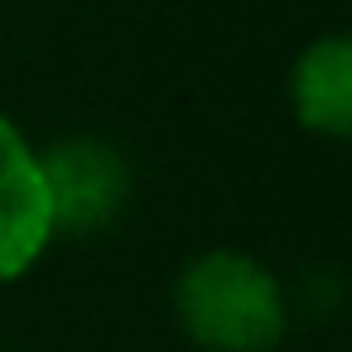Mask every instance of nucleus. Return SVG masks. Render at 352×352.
I'll use <instances>...</instances> for the list:
<instances>
[{
    "label": "nucleus",
    "mask_w": 352,
    "mask_h": 352,
    "mask_svg": "<svg viewBox=\"0 0 352 352\" xmlns=\"http://www.w3.org/2000/svg\"><path fill=\"white\" fill-rule=\"evenodd\" d=\"M285 102L299 131L318 140H347L352 135V39L342 30L314 34L289 73H285Z\"/></svg>",
    "instance_id": "20e7f679"
},
{
    "label": "nucleus",
    "mask_w": 352,
    "mask_h": 352,
    "mask_svg": "<svg viewBox=\"0 0 352 352\" xmlns=\"http://www.w3.org/2000/svg\"><path fill=\"white\" fill-rule=\"evenodd\" d=\"M174 323L198 352H275L289 333L285 280L251 251L208 246L174 275Z\"/></svg>",
    "instance_id": "f257e3e1"
},
{
    "label": "nucleus",
    "mask_w": 352,
    "mask_h": 352,
    "mask_svg": "<svg viewBox=\"0 0 352 352\" xmlns=\"http://www.w3.org/2000/svg\"><path fill=\"white\" fill-rule=\"evenodd\" d=\"M54 241L39 145L10 111H0V289L25 280Z\"/></svg>",
    "instance_id": "7ed1b4c3"
},
{
    "label": "nucleus",
    "mask_w": 352,
    "mask_h": 352,
    "mask_svg": "<svg viewBox=\"0 0 352 352\" xmlns=\"http://www.w3.org/2000/svg\"><path fill=\"white\" fill-rule=\"evenodd\" d=\"M39 169H44L54 236H73V241L102 236L121 222V212L135 198L131 155L92 131L63 135L49 150H39Z\"/></svg>",
    "instance_id": "f03ea898"
}]
</instances>
